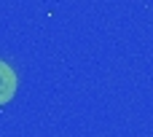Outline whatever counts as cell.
Wrapping results in <instances>:
<instances>
[{
	"instance_id": "1",
	"label": "cell",
	"mask_w": 153,
	"mask_h": 137,
	"mask_svg": "<svg viewBox=\"0 0 153 137\" xmlns=\"http://www.w3.org/2000/svg\"><path fill=\"white\" fill-rule=\"evenodd\" d=\"M16 83H19V81H16L13 67L0 59V108H3L5 102H11V97L16 94Z\"/></svg>"
}]
</instances>
